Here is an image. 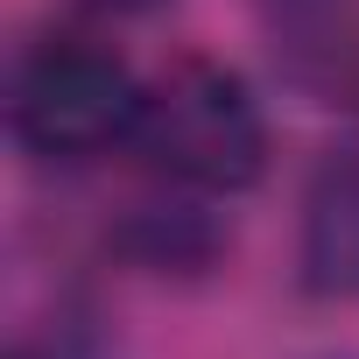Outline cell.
<instances>
[{
    "instance_id": "obj_1",
    "label": "cell",
    "mask_w": 359,
    "mask_h": 359,
    "mask_svg": "<svg viewBox=\"0 0 359 359\" xmlns=\"http://www.w3.org/2000/svg\"><path fill=\"white\" fill-rule=\"evenodd\" d=\"M141 155L184 191H254L268 169V120L261 99L247 92V78L233 64L212 57H176L148 92H141V120H134Z\"/></svg>"
},
{
    "instance_id": "obj_2",
    "label": "cell",
    "mask_w": 359,
    "mask_h": 359,
    "mask_svg": "<svg viewBox=\"0 0 359 359\" xmlns=\"http://www.w3.org/2000/svg\"><path fill=\"white\" fill-rule=\"evenodd\" d=\"M141 92L127 57L92 43V36H43L22 71H15V134L22 148L36 155H57V162H85L99 148H113L120 134H134L141 120Z\"/></svg>"
},
{
    "instance_id": "obj_3",
    "label": "cell",
    "mask_w": 359,
    "mask_h": 359,
    "mask_svg": "<svg viewBox=\"0 0 359 359\" xmlns=\"http://www.w3.org/2000/svg\"><path fill=\"white\" fill-rule=\"evenodd\" d=\"M275 57L324 106H359V0H268Z\"/></svg>"
},
{
    "instance_id": "obj_4",
    "label": "cell",
    "mask_w": 359,
    "mask_h": 359,
    "mask_svg": "<svg viewBox=\"0 0 359 359\" xmlns=\"http://www.w3.org/2000/svg\"><path fill=\"white\" fill-rule=\"evenodd\" d=\"M303 289L324 303H359V155H338L317 169L303 198V247H296Z\"/></svg>"
},
{
    "instance_id": "obj_5",
    "label": "cell",
    "mask_w": 359,
    "mask_h": 359,
    "mask_svg": "<svg viewBox=\"0 0 359 359\" xmlns=\"http://www.w3.org/2000/svg\"><path fill=\"white\" fill-rule=\"evenodd\" d=\"M99 15H155V8H169V0H92Z\"/></svg>"
}]
</instances>
